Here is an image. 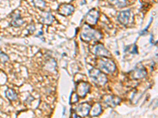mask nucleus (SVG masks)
Returning <instances> with one entry per match:
<instances>
[{
  "label": "nucleus",
  "instance_id": "19",
  "mask_svg": "<svg viewBox=\"0 0 158 118\" xmlns=\"http://www.w3.org/2000/svg\"><path fill=\"white\" fill-rule=\"evenodd\" d=\"M77 101H78V96H77V95L76 93H73L72 95H71L70 102H71V103H75V102H77Z\"/></svg>",
  "mask_w": 158,
  "mask_h": 118
},
{
  "label": "nucleus",
  "instance_id": "7",
  "mask_svg": "<svg viewBox=\"0 0 158 118\" xmlns=\"http://www.w3.org/2000/svg\"><path fill=\"white\" fill-rule=\"evenodd\" d=\"M90 109H91V105L90 104L87 102H83V103L80 104L78 106H77L74 112L78 117H85L89 115Z\"/></svg>",
  "mask_w": 158,
  "mask_h": 118
},
{
  "label": "nucleus",
  "instance_id": "9",
  "mask_svg": "<svg viewBox=\"0 0 158 118\" xmlns=\"http://www.w3.org/2000/svg\"><path fill=\"white\" fill-rule=\"evenodd\" d=\"M58 13L60 15H62L63 17H67L70 15L72 14L74 11V7H73L71 4H61L59 6L57 9Z\"/></svg>",
  "mask_w": 158,
  "mask_h": 118
},
{
  "label": "nucleus",
  "instance_id": "3",
  "mask_svg": "<svg viewBox=\"0 0 158 118\" xmlns=\"http://www.w3.org/2000/svg\"><path fill=\"white\" fill-rule=\"evenodd\" d=\"M97 67L99 69L103 70L108 73H112L116 69V66H115V62L112 60L107 58L98 60Z\"/></svg>",
  "mask_w": 158,
  "mask_h": 118
},
{
  "label": "nucleus",
  "instance_id": "16",
  "mask_svg": "<svg viewBox=\"0 0 158 118\" xmlns=\"http://www.w3.org/2000/svg\"><path fill=\"white\" fill-rule=\"evenodd\" d=\"M5 95L6 97L8 99L9 101H15L17 99V94L16 93V91L12 88H8L7 91H5Z\"/></svg>",
  "mask_w": 158,
  "mask_h": 118
},
{
  "label": "nucleus",
  "instance_id": "6",
  "mask_svg": "<svg viewBox=\"0 0 158 118\" xmlns=\"http://www.w3.org/2000/svg\"><path fill=\"white\" fill-rule=\"evenodd\" d=\"M90 90V84L85 81H80L76 85V94L80 98L86 97Z\"/></svg>",
  "mask_w": 158,
  "mask_h": 118
},
{
  "label": "nucleus",
  "instance_id": "1",
  "mask_svg": "<svg viewBox=\"0 0 158 118\" xmlns=\"http://www.w3.org/2000/svg\"><path fill=\"white\" fill-rule=\"evenodd\" d=\"M81 40L84 42L97 41L102 38V34L100 31L90 27L89 25H85L82 27L81 32Z\"/></svg>",
  "mask_w": 158,
  "mask_h": 118
},
{
  "label": "nucleus",
  "instance_id": "20",
  "mask_svg": "<svg viewBox=\"0 0 158 118\" xmlns=\"http://www.w3.org/2000/svg\"><path fill=\"white\" fill-rule=\"evenodd\" d=\"M36 31V26L34 24H31L28 27V32L29 34H32Z\"/></svg>",
  "mask_w": 158,
  "mask_h": 118
},
{
  "label": "nucleus",
  "instance_id": "14",
  "mask_svg": "<svg viewBox=\"0 0 158 118\" xmlns=\"http://www.w3.org/2000/svg\"><path fill=\"white\" fill-rule=\"evenodd\" d=\"M109 3L117 8H124L128 5L126 0H109Z\"/></svg>",
  "mask_w": 158,
  "mask_h": 118
},
{
  "label": "nucleus",
  "instance_id": "18",
  "mask_svg": "<svg viewBox=\"0 0 158 118\" xmlns=\"http://www.w3.org/2000/svg\"><path fill=\"white\" fill-rule=\"evenodd\" d=\"M10 60L8 55L3 52H0V63L6 64Z\"/></svg>",
  "mask_w": 158,
  "mask_h": 118
},
{
  "label": "nucleus",
  "instance_id": "2",
  "mask_svg": "<svg viewBox=\"0 0 158 118\" xmlns=\"http://www.w3.org/2000/svg\"><path fill=\"white\" fill-rule=\"evenodd\" d=\"M89 74L94 84H96L97 86L103 87L107 84V76L105 75V72H101V69H99L98 68H92L90 70Z\"/></svg>",
  "mask_w": 158,
  "mask_h": 118
},
{
  "label": "nucleus",
  "instance_id": "17",
  "mask_svg": "<svg viewBox=\"0 0 158 118\" xmlns=\"http://www.w3.org/2000/svg\"><path fill=\"white\" fill-rule=\"evenodd\" d=\"M33 3L39 9H44L46 7V2H44V0H33Z\"/></svg>",
  "mask_w": 158,
  "mask_h": 118
},
{
  "label": "nucleus",
  "instance_id": "15",
  "mask_svg": "<svg viewBox=\"0 0 158 118\" xmlns=\"http://www.w3.org/2000/svg\"><path fill=\"white\" fill-rule=\"evenodd\" d=\"M102 112V107L100 103H96L90 109V114L92 117H97L101 114Z\"/></svg>",
  "mask_w": 158,
  "mask_h": 118
},
{
  "label": "nucleus",
  "instance_id": "12",
  "mask_svg": "<svg viewBox=\"0 0 158 118\" xmlns=\"http://www.w3.org/2000/svg\"><path fill=\"white\" fill-rule=\"evenodd\" d=\"M130 10H123L119 13L117 16V20L121 25L124 26H126L130 22Z\"/></svg>",
  "mask_w": 158,
  "mask_h": 118
},
{
  "label": "nucleus",
  "instance_id": "10",
  "mask_svg": "<svg viewBox=\"0 0 158 118\" xmlns=\"http://www.w3.org/2000/svg\"><path fill=\"white\" fill-rule=\"evenodd\" d=\"M147 75V71L145 68L142 66H137L131 72V78L134 80H138V79L144 78Z\"/></svg>",
  "mask_w": 158,
  "mask_h": 118
},
{
  "label": "nucleus",
  "instance_id": "11",
  "mask_svg": "<svg viewBox=\"0 0 158 118\" xmlns=\"http://www.w3.org/2000/svg\"><path fill=\"white\" fill-rule=\"evenodd\" d=\"M103 102L108 106L115 107L121 102V99L115 95H106L103 97Z\"/></svg>",
  "mask_w": 158,
  "mask_h": 118
},
{
  "label": "nucleus",
  "instance_id": "5",
  "mask_svg": "<svg viewBox=\"0 0 158 118\" xmlns=\"http://www.w3.org/2000/svg\"><path fill=\"white\" fill-rule=\"evenodd\" d=\"M99 18V11L96 9H92L84 17V21L89 25H95Z\"/></svg>",
  "mask_w": 158,
  "mask_h": 118
},
{
  "label": "nucleus",
  "instance_id": "8",
  "mask_svg": "<svg viewBox=\"0 0 158 118\" xmlns=\"http://www.w3.org/2000/svg\"><path fill=\"white\" fill-rule=\"evenodd\" d=\"M11 18L12 19L10 22V26H11V27L19 28L24 24V20L21 17L19 11H14L11 14Z\"/></svg>",
  "mask_w": 158,
  "mask_h": 118
},
{
  "label": "nucleus",
  "instance_id": "4",
  "mask_svg": "<svg viewBox=\"0 0 158 118\" xmlns=\"http://www.w3.org/2000/svg\"><path fill=\"white\" fill-rule=\"evenodd\" d=\"M91 52L96 56L103 58H110L111 56V53L105 48V46L101 43H97L91 47Z\"/></svg>",
  "mask_w": 158,
  "mask_h": 118
},
{
  "label": "nucleus",
  "instance_id": "13",
  "mask_svg": "<svg viewBox=\"0 0 158 118\" xmlns=\"http://www.w3.org/2000/svg\"><path fill=\"white\" fill-rule=\"evenodd\" d=\"M55 21V18L52 16L50 11H43V13H41V21L42 24L44 25H51Z\"/></svg>",
  "mask_w": 158,
  "mask_h": 118
}]
</instances>
